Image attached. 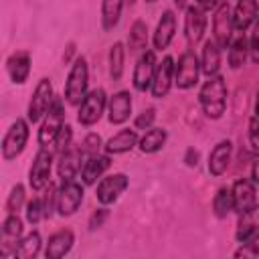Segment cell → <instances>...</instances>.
Returning <instances> with one entry per match:
<instances>
[{
	"label": "cell",
	"instance_id": "1",
	"mask_svg": "<svg viewBox=\"0 0 259 259\" xmlns=\"http://www.w3.org/2000/svg\"><path fill=\"white\" fill-rule=\"evenodd\" d=\"M198 101H200L202 111H204L206 117L219 119L225 113V107H227V85H225V79L221 75L208 77L204 81V85L200 87Z\"/></svg>",
	"mask_w": 259,
	"mask_h": 259
},
{
	"label": "cell",
	"instance_id": "2",
	"mask_svg": "<svg viewBox=\"0 0 259 259\" xmlns=\"http://www.w3.org/2000/svg\"><path fill=\"white\" fill-rule=\"evenodd\" d=\"M87 83H89V71H87V63L83 57H79L67 77V85H65V97L71 105H81L83 99L87 97Z\"/></svg>",
	"mask_w": 259,
	"mask_h": 259
},
{
	"label": "cell",
	"instance_id": "3",
	"mask_svg": "<svg viewBox=\"0 0 259 259\" xmlns=\"http://www.w3.org/2000/svg\"><path fill=\"white\" fill-rule=\"evenodd\" d=\"M65 125V109H63V101L59 97H55L51 109L47 111L45 115V121L40 123V130H38V144L42 148H49L55 144L57 136L61 134Z\"/></svg>",
	"mask_w": 259,
	"mask_h": 259
},
{
	"label": "cell",
	"instance_id": "4",
	"mask_svg": "<svg viewBox=\"0 0 259 259\" xmlns=\"http://www.w3.org/2000/svg\"><path fill=\"white\" fill-rule=\"evenodd\" d=\"M200 63L198 57L192 51H184L178 59V63L174 65V83L180 89H190L198 83V75H200Z\"/></svg>",
	"mask_w": 259,
	"mask_h": 259
},
{
	"label": "cell",
	"instance_id": "5",
	"mask_svg": "<svg viewBox=\"0 0 259 259\" xmlns=\"http://www.w3.org/2000/svg\"><path fill=\"white\" fill-rule=\"evenodd\" d=\"M233 30H235V24H233L231 4L229 2H221L214 8V16H212V38H214V42L221 49L229 47L231 38H233Z\"/></svg>",
	"mask_w": 259,
	"mask_h": 259
},
{
	"label": "cell",
	"instance_id": "6",
	"mask_svg": "<svg viewBox=\"0 0 259 259\" xmlns=\"http://www.w3.org/2000/svg\"><path fill=\"white\" fill-rule=\"evenodd\" d=\"M28 142V121L26 119H16L10 130L6 132L2 140V158L4 160H14L18 154H22L24 146Z\"/></svg>",
	"mask_w": 259,
	"mask_h": 259
},
{
	"label": "cell",
	"instance_id": "7",
	"mask_svg": "<svg viewBox=\"0 0 259 259\" xmlns=\"http://www.w3.org/2000/svg\"><path fill=\"white\" fill-rule=\"evenodd\" d=\"M55 101V95H53V83L51 79H40L30 101H28V121H38L40 117L47 115V111L51 109Z\"/></svg>",
	"mask_w": 259,
	"mask_h": 259
},
{
	"label": "cell",
	"instance_id": "8",
	"mask_svg": "<svg viewBox=\"0 0 259 259\" xmlns=\"http://www.w3.org/2000/svg\"><path fill=\"white\" fill-rule=\"evenodd\" d=\"M51 168H53V152L49 148H40L34 156V162L30 166V172H28V182H30V188L32 190H42L47 188L51 182Z\"/></svg>",
	"mask_w": 259,
	"mask_h": 259
},
{
	"label": "cell",
	"instance_id": "9",
	"mask_svg": "<svg viewBox=\"0 0 259 259\" xmlns=\"http://www.w3.org/2000/svg\"><path fill=\"white\" fill-rule=\"evenodd\" d=\"M103 109H105V93H103V89H93L87 93V97L79 105L77 119L83 125H93L101 117Z\"/></svg>",
	"mask_w": 259,
	"mask_h": 259
},
{
	"label": "cell",
	"instance_id": "10",
	"mask_svg": "<svg viewBox=\"0 0 259 259\" xmlns=\"http://www.w3.org/2000/svg\"><path fill=\"white\" fill-rule=\"evenodd\" d=\"M83 202V188L81 184L73 182H63L61 190L57 192V210L61 217H69L77 212V208Z\"/></svg>",
	"mask_w": 259,
	"mask_h": 259
},
{
	"label": "cell",
	"instance_id": "11",
	"mask_svg": "<svg viewBox=\"0 0 259 259\" xmlns=\"http://www.w3.org/2000/svg\"><path fill=\"white\" fill-rule=\"evenodd\" d=\"M156 55L154 51H144L134 67V87L138 91H146L148 87H152L154 83V75H156Z\"/></svg>",
	"mask_w": 259,
	"mask_h": 259
},
{
	"label": "cell",
	"instance_id": "12",
	"mask_svg": "<svg viewBox=\"0 0 259 259\" xmlns=\"http://www.w3.org/2000/svg\"><path fill=\"white\" fill-rule=\"evenodd\" d=\"M127 188V176L125 174H111L107 178H101L97 184V200L101 204H111L119 198V194Z\"/></svg>",
	"mask_w": 259,
	"mask_h": 259
},
{
	"label": "cell",
	"instance_id": "13",
	"mask_svg": "<svg viewBox=\"0 0 259 259\" xmlns=\"http://www.w3.org/2000/svg\"><path fill=\"white\" fill-rule=\"evenodd\" d=\"M184 30L186 38L190 45H196L206 30V12L198 8V4H190L186 8V18H184Z\"/></svg>",
	"mask_w": 259,
	"mask_h": 259
},
{
	"label": "cell",
	"instance_id": "14",
	"mask_svg": "<svg viewBox=\"0 0 259 259\" xmlns=\"http://www.w3.org/2000/svg\"><path fill=\"white\" fill-rule=\"evenodd\" d=\"M130 113H132V95L127 91L113 93L109 97V103H107V117H109V121L119 125V123L130 119Z\"/></svg>",
	"mask_w": 259,
	"mask_h": 259
},
{
	"label": "cell",
	"instance_id": "15",
	"mask_svg": "<svg viewBox=\"0 0 259 259\" xmlns=\"http://www.w3.org/2000/svg\"><path fill=\"white\" fill-rule=\"evenodd\" d=\"M172 81H174V59L172 57H164L162 63L158 65L156 69V75H154V83H152V95L154 97H164L170 87H172Z\"/></svg>",
	"mask_w": 259,
	"mask_h": 259
},
{
	"label": "cell",
	"instance_id": "16",
	"mask_svg": "<svg viewBox=\"0 0 259 259\" xmlns=\"http://www.w3.org/2000/svg\"><path fill=\"white\" fill-rule=\"evenodd\" d=\"M75 243V237H73V231L69 229H63V231H57L49 237V243H47V249H45V257L47 259H63L71 247Z\"/></svg>",
	"mask_w": 259,
	"mask_h": 259
},
{
	"label": "cell",
	"instance_id": "17",
	"mask_svg": "<svg viewBox=\"0 0 259 259\" xmlns=\"http://www.w3.org/2000/svg\"><path fill=\"white\" fill-rule=\"evenodd\" d=\"M233 202H235V210L239 212V214H243V212H247L249 208H253L255 204H257V200H255V186H253V182L251 180H247V178H243V180H237L235 184H233Z\"/></svg>",
	"mask_w": 259,
	"mask_h": 259
},
{
	"label": "cell",
	"instance_id": "18",
	"mask_svg": "<svg viewBox=\"0 0 259 259\" xmlns=\"http://www.w3.org/2000/svg\"><path fill=\"white\" fill-rule=\"evenodd\" d=\"M259 20V12H257V2L253 0H241L235 10H233V24H235V30L243 32L247 30L253 22Z\"/></svg>",
	"mask_w": 259,
	"mask_h": 259
},
{
	"label": "cell",
	"instance_id": "19",
	"mask_svg": "<svg viewBox=\"0 0 259 259\" xmlns=\"http://www.w3.org/2000/svg\"><path fill=\"white\" fill-rule=\"evenodd\" d=\"M231 152H233V144L229 140H223L219 142L210 156H208V172L212 176H221L227 168H229V162H231Z\"/></svg>",
	"mask_w": 259,
	"mask_h": 259
},
{
	"label": "cell",
	"instance_id": "20",
	"mask_svg": "<svg viewBox=\"0 0 259 259\" xmlns=\"http://www.w3.org/2000/svg\"><path fill=\"white\" fill-rule=\"evenodd\" d=\"M174 32H176V16H174V12L166 10L162 14V18L158 20V26H156V32H154V47L158 51L166 49L172 42Z\"/></svg>",
	"mask_w": 259,
	"mask_h": 259
},
{
	"label": "cell",
	"instance_id": "21",
	"mask_svg": "<svg viewBox=\"0 0 259 259\" xmlns=\"http://www.w3.org/2000/svg\"><path fill=\"white\" fill-rule=\"evenodd\" d=\"M81 150L77 148H69L65 154H61V160H59V176L63 182H73L77 172L83 168L81 166Z\"/></svg>",
	"mask_w": 259,
	"mask_h": 259
},
{
	"label": "cell",
	"instance_id": "22",
	"mask_svg": "<svg viewBox=\"0 0 259 259\" xmlns=\"http://www.w3.org/2000/svg\"><path fill=\"white\" fill-rule=\"evenodd\" d=\"M20 233H22V223L16 214H8V219L4 221L2 227V255L6 257L8 251H16L18 243H20Z\"/></svg>",
	"mask_w": 259,
	"mask_h": 259
},
{
	"label": "cell",
	"instance_id": "23",
	"mask_svg": "<svg viewBox=\"0 0 259 259\" xmlns=\"http://www.w3.org/2000/svg\"><path fill=\"white\" fill-rule=\"evenodd\" d=\"M219 67H221V47L214 42V38H208L202 47L200 69L204 75L214 77V75H219Z\"/></svg>",
	"mask_w": 259,
	"mask_h": 259
},
{
	"label": "cell",
	"instance_id": "24",
	"mask_svg": "<svg viewBox=\"0 0 259 259\" xmlns=\"http://www.w3.org/2000/svg\"><path fill=\"white\" fill-rule=\"evenodd\" d=\"M136 144H138V134H136V130H121V132H117L113 138L107 140L105 152H107V154H125V152H130Z\"/></svg>",
	"mask_w": 259,
	"mask_h": 259
},
{
	"label": "cell",
	"instance_id": "25",
	"mask_svg": "<svg viewBox=\"0 0 259 259\" xmlns=\"http://www.w3.org/2000/svg\"><path fill=\"white\" fill-rule=\"evenodd\" d=\"M109 168V156H91V158H85L83 162V168H81V178L85 184H93L105 170Z\"/></svg>",
	"mask_w": 259,
	"mask_h": 259
},
{
	"label": "cell",
	"instance_id": "26",
	"mask_svg": "<svg viewBox=\"0 0 259 259\" xmlns=\"http://www.w3.org/2000/svg\"><path fill=\"white\" fill-rule=\"evenodd\" d=\"M6 69L8 75L14 83H24L28 73H30V57L28 53H14L8 61H6Z\"/></svg>",
	"mask_w": 259,
	"mask_h": 259
},
{
	"label": "cell",
	"instance_id": "27",
	"mask_svg": "<svg viewBox=\"0 0 259 259\" xmlns=\"http://www.w3.org/2000/svg\"><path fill=\"white\" fill-rule=\"evenodd\" d=\"M257 229H259V204H255L247 212L239 214V223H237V239H239V243H245Z\"/></svg>",
	"mask_w": 259,
	"mask_h": 259
},
{
	"label": "cell",
	"instance_id": "28",
	"mask_svg": "<svg viewBox=\"0 0 259 259\" xmlns=\"http://www.w3.org/2000/svg\"><path fill=\"white\" fill-rule=\"evenodd\" d=\"M40 235L36 231L28 233L24 239H20L16 251H14V259H36L38 251H40Z\"/></svg>",
	"mask_w": 259,
	"mask_h": 259
},
{
	"label": "cell",
	"instance_id": "29",
	"mask_svg": "<svg viewBox=\"0 0 259 259\" xmlns=\"http://www.w3.org/2000/svg\"><path fill=\"white\" fill-rule=\"evenodd\" d=\"M164 144H166V132L162 127H152L142 136L140 150L144 154H156V152H160L164 148Z\"/></svg>",
	"mask_w": 259,
	"mask_h": 259
},
{
	"label": "cell",
	"instance_id": "30",
	"mask_svg": "<svg viewBox=\"0 0 259 259\" xmlns=\"http://www.w3.org/2000/svg\"><path fill=\"white\" fill-rule=\"evenodd\" d=\"M247 55H249V42L245 36H237L235 40H231L229 45V65L231 69H239L245 65L247 61Z\"/></svg>",
	"mask_w": 259,
	"mask_h": 259
},
{
	"label": "cell",
	"instance_id": "31",
	"mask_svg": "<svg viewBox=\"0 0 259 259\" xmlns=\"http://www.w3.org/2000/svg\"><path fill=\"white\" fill-rule=\"evenodd\" d=\"M212 208H214V214L219 219H225L231 210H235V202H233V190L231 188H221L217 194H214V200H212Z\"/></svg>",
	"mask_w": 259,
	"mask_h": 259
},
{
	"label": "cell",
	"instance_id": "32",
	"mask_svg": "<svg viewBox=\"0 0 259 259\" xmlns=\"http://www.w3.org/2000/svg\"><path fill=\"white\" fill-rule=\"evenodd\" d=\"M123 4L113 0V2H103L101 4V24L105 30H111L117 22H119V14H121Z\"/></svg>",
	"mask_w": 259,
	"mask_h": 259
},
{
	"label": "cell",
	"instance_id": "33",
	"mask_svg": "<svg viewBox=\"0 0 259 259\" xmlns=\"http://www.w3.org/2000/svg\"><path fill=\"white\" fill-rule=\"evenodd\" d=\"M130 51H146L148 45V26L142 20H136L130 30Z\"/></svg>",
	"mask_w": 259,
	"mask_h": 259
},
{
	"label": "cell",
	"instance_id": "34",
	"mask_svg": "<svg viewBox=\"0 0 259 259\" xmlns=\"http://www.w3.org/2000/svg\"><path fill=\"white\" fill-rule=\"evenodd\" d=\"M123 57H125V51H123V45L121 42H115L109 51V73L113 77V81H117L123 73Z\"/></svg>",
	"mask_w": 259,
	"mask_h": 259
},
{
	"label": "cell",
	"instance_id": "35",
	"mask_svg": "<svg viewBox=\"0 0 259 259\" xmlns=\"http://www.w3.org/2000/svg\"><path fill=\"white\" fill-rule=\"evenodd\" d=\"M24 202V186L22 184H16L12 190H10V196H8V202H6V208L10 214H16L20 210Z\"/></svg>",
	"mask_w": 259,
	"mask_h": 259
},
{
	"label": "cell",
	"instance_id": "36",
	"mask_svg": "<svg viewBox=\"0 0 259 259\" xmlns=\"http://www.w3.org/2000/svg\"><path fill=\"white\" fill-rule=\"evenodd\" d=\"M71 138H73V130H71V125H63V130H61V134L57 136V140H55V144H53V150L57 152V154H65L69 148H71Z\"/></svg>",
	"mask_w": 259,
	"mask_h": 259
},
{
	"label": "cell",
	"instance_id": "37",
	"mask_svg": "<svg viewBox=\"0 0 259 259\" xmlns=\"http://www.w3.org/2000/svg\"><path fill=\"white\" fill-rule=\"evenodd\" d=\"M40 217H45V206H42V198H32L26 204V221L30 225H36L40 221Z\"/></svg>",
	"mask_w": 259,
	"mask_h": 259
},
{
	"label": "cell",
	"instance_id": "38",
	"mask_svg": "<svg viewBox=\"0 0 259 259\" xmlns=\"http://www.w3.org/2000/svg\"><path fill=\"white\" fill-rule=\"evenodd\" d=\"M99 146H101V138H99L97 134H89V136L83 140V144H81V154H83L85 158L97 156Z\"/></svg>",
	"mask_w": 259,
	"mask_h": 259
},
{
	"label": "cell",
	"instance_id": "39",
	"mask_svg": "<svg viewBox=\"0 0 259 259\" xmlns=\"http://www.w3.org/2000/svg\"><path fill=\"white\" fill-rule=\"evenodd\" d=\"M42 206H45V217H51L53 214V208L57 206V190L53 184L47 186V192L42 196Z\"/></svg>",
	"mask_w": 259,
	"mask_h": 259
},
{
	"label": "cell",
	"instance_id": "40",
	"mask_svg": "<svg viewBox=\"0 0 259 259\" xmlns=\"http://www.w3.org/2000/svg\"><path fill=\"white\" fill-rule=\"evenodd\" d=\"M249 55L253 63H259V20L253 24V32L249 38Z\"/></svg>",
	"mask_w": 259,
	"mask_h": 259
},
{
	"label": "cell",
	"instance_id": "41",
	"mask_svg": "<svg viewBox=\"0 0 259 259\" xmlns=\"http://www.w3.org/2000/svg\"><path fill=\"white\" fill-rule=\"evenodd\" d=\"M154 117H156L154 109H146V111H142V113L138 115V119H136V127H138V130H152Z\"/></svg>",
	"mask_w": 259,
	"mask_h": 259
},
{
	"label": "cell",
	"instance_id": "42",
	"mask_svg": "<svg viewBox=\"0 0 259 259\" xmlns=\"http://www.w3.org/2000/svg\"><path fill=\"white\" fill-rule=\"evenodd\" d=\"M249 142H251L253 150L259 152V119L257 117L251 119V123H249Z\"/></svg>",
	"mask_w": 259,
	"mask_h": 259
},
{
	"label": "cell",
	"instance_id": "43",
	"mask_svg": "<svg viewBox=\"0 0 259 259\" xmlns=\"http://www.w3.org/2000/svg\"><path fill=\"white\" fill-rule=\"evenodd\" d=\"M255 257H257V253H255L249 245H241V247L237 249V253H235L233 259H255Z\"/></svg>",
	"mask_w": 259,
	"mask_h": 259
},
{
	"label": "cell",
	"instance_id": "44",
	"mask_svg": "<svg viewBox=\"0 0 259 259\" xmlns=\"http://www.w3.org/2000/svg\"><path fill=\"white\" fill-rule=\"evenodd\" d=\"M243 245H249V247L259 255V229H257V231H255V233H253V235H251Z\"/></svg>",
	"mask_w": 259,
	"mask_h": 259
},
{
	"label": "cell",
	"instance_id": "45",
	"mask_svg": "<svg viewBox=\"0 0 259 259\" xmlns=\"http://www.w3.org/2000/svg\"><path fill=\"white\" fill-rule=\"evenodd\" d=\"M105 214H107V210H105V208H99V214L95 212V214H93V219H91V229L99 227V225H101V221L105 219Z\"/></svg>",
	"mask_w": 259,
	"mask_h": 259
},
{
	"label": "cell",
	"instance_id": "46",
	"mask_svg": "<svg viewBox=\"0 0 259 259\" xmlns=\"http://www.w3.org/2000/svg\"><path fill=\"white\" fill-rule=\"evenodd\" d=\"M253 182L259 184V156H257L255 162H253Z\"/></svg>",
	"mask_w": 259,
	"mask_h": 259
},
{
	"label": "cell",
	"instance_id": "47",
	"mask_svg": "<svg viewBox=\"0 0 259 259\" xmlns=\"http://www.w3.org/2000/svg\"><path fill=\"white\" fill-rule=\"evenodd\" d=\"M255 117L259 119V93H257V99H255Z\"/></svg>",
	"mask_w": 259,
	"mask_h": 259
},
{
	"label": "cell",
	"instance_id": "48",
	"mask_svg": "<svg viewBox=\"0 0 259 259\" xmlns=\"http://www.w3.org/2000/svg\"><path fill=\"white\" fill-rule=\"evenodd\" d=\"M4 259H6V257H4Z\"/></svg>",
	"mask_w": 259,
	"mask_h": 259
}]
</instances>
